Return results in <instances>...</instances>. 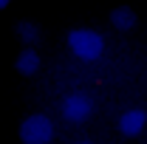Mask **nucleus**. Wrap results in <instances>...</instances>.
Instances as JSON below:
<instances>
[{
	"label": "nucleus",
	"mask_w": 147,
	"mask_h": 144,
	"mask_svg": "<svg viewBox=\"0 0 147 144\" xmlns=\"http://www.w3.org/2000/svg\"><path fill=\"white\" fill-rule=\"evenodd\" d=\"M68 48H71L79 59L93 62V59L102 57L105 42H102V37L96 34V31H91V28H74L71 34H68Z\"/></svg>",
	"instance_id": "f257e3e1"
},
{
	"label": "nucleus",
	"mask_w": 147,
	"mask_h": 144,
	"mask_svg": "<svg viewBox=\"0 0 147 144\" xmlns=\"http://www.w3.org/2000/svg\"><path fill=\"white\" fill-rule=\"evenodd\" d=\"M54 139V124L48 116L42 113H34L28 116L23 124H20V141L23 144H48Z\"/></svg>",
	"instance_id": "f03ea898"
},
{
	"label": "nucleus",
	"mask_w": 147,
	"mask_h": 144,
	"mask_svg": "<svg viewBox=\"0 0 147 144\" xmlns=\"http://www.w3.org/2000/svg\"><path fill=\"white\" fill-rule=\"evenodd\" d=\"M91 110H93V102L85 93H71L62 102V119L71 122V124H79V122H85L91 116Z\"/></svg>",
	"instance_id": "7ed1b4c3"
},
{
	"label": "nucleus",
	"mask_w": 147,
	"mask_h": 144,
	"mask_svg": "<svg viewBox=\"0 0 147 144\" xmlns=\"http://www.w3.org/2000/svg\"><path fill=\"white\" fill-rule=\"evenodd\" d=\"M147 124V113L139 108L127 110V113H122V119H119V130L125 133V136H139Z\"/></svg>",
	"instance_id": "20e7f679"
},
{
	"label": "nucleus",
	"mask_w": 147,
	"mask_h": 144,
	"mask_svg": "<svg viewBox=\"0 0 147 144\" xmlns=\"http://www.w3.org/2000/svg\"><path fill=\"white\" fill-rule=\"evenodd\" d=\"M110 26L119 28V31L133 28V26H136V11H133L130 6H119V9H113V11H110Z\"/></svg>",
	"instance_id": "39448f33"
},
{
	"label": "nucleus",
	"mask_w": 147,
	"mask_h": 144,
	"mask_svg": "<svg viewBox=\"0 0 147 144\" xmlns=\"http://www.w3.org/2000/svg\"><path fill=\"white\" fill-rule=\"evenodd\" d=\"M14 68H17V73H23V76H31V73H37V71H40V57H37V51L26 48V51L17 57Z\"/></svg>",
	"instance_id": "423d86ee"
},
{
	"label": "nucleus",
	"mask_w": 147,
	"mask_h": 144,
	"mask_svg": "<svg viewBox=\"0 0 147 144\" xmlns=\"http://www.w3.org/2000/svg\"><path fill=\"white\" fill-rule=\"evenodd\" d=\"M14 34L26 42V45H34V42H40V26H34V23H28V20H20L17 26H14Z\"/></svg>",
	"instance_id": "0eeeda50"
},
{
	"label": "nucleus",
	"mask_w": 147,
	"mask_h": 144,
	"mask_svg": "<svg viewBox=\"0 0 147 144\" xmlns=\"http://www.w3.org/2000/svg\"><path fill=\"white\" fill-rule=\"evenodd\" d=\"M9 3H11V0H0V9H6V6H9Z\"/></svg>",
	"instance_id": "6e6552de"
},
{
	"label": "nucleus",
	"mask_w": 147,
	"mask_h": 144,
	"mask_svg": "<svg viewBox=\"0 0 147 144\" xmlns=\"http://www.w3.org/2000/svg\"><path fill=\"white\" fill-rule=\"evenodd\" d=\"M76 144H91V141H76Z\"/></svg>",
	"instance_id": "1a4fd4ad"
}]
</instances>
